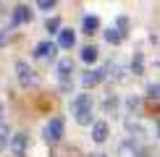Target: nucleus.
<instances>
[{"instance_id": "nucleus-17", "label": "nucleus", "mask_w": 160, "mask_h": 157, "mask_svg": "<svg viewBox=\"0 0 160 157\" xmlns=\"http://www.w3.org/2000/svg\"><path fill=\"white\" fill-rule=\"evenodd\" d=\"M147 94H150V97H155V100H160V84H152V87L147 89Z\"/></svg>"}, {"instance_id": "nucleus-14", "label": "nucleus", "mask_w": 160, "mask_h": 157, "mask_svg": "<svg viewBox=\"0 0 160 157\" xmlns=\"http://www.w3.org/2000/svg\"><path fill=\"white\" fill-rule=\"evenodd\" d=\"M37 8L39 11H52V8H55V0H39Z\"/></svg>"}, {"instance_id": "nucleus-7", "label": "nucleus", "mask_w": 160, "mask_h": 157, "mask_svg": "<svg viewBox=\"0 0 160 157\" xmlns=\"http://www.w3.org/2000/svg\"><path fill=\"white\" fill-rule=\"evenodd\" d=\"M108 134H110V128H108L105 121H97L95 126H92V139H95L97 144H102L105 139H108Z\"/></svg>"}, {"instance_id": "nucleus-19", "label": "nucleus", "mask_w": 160, "mask_h": 157, "mask_svg": "<svg viewBox=\"0 0 160 157\" xmlns=\"http://www.w3.org/2000/svg\"><path fill=\"white\" fill-rule=\"evenodd\" d=\"M8 42V34H0V45H5Z\"/></svg>"}, {"instance_id": "nucleus-1", "label": "nucleus", "mask_w": 160, "mask_h": 157, "mask_svg": "<svg viewBox=\"0 0 160 157\" xmlns=\"http://www.w3.org/2000/svg\"><path fill=\"white\" fill-rule=\"evenodd\" d=\"M74 115H76V121L82 126L92 123V97L89 94H79L74 100Z\"/></svg>"}, {"instance_id": "nucleus-16", "label": "nucleus", "mask_w": 160, "mask_h": 157, "mask_svg": "<svg viewBox=\"0 0 160 157\" xmlns=\"http://www.w3.org/2000/svg\"><path fill=\"white\" fill-rule=\"evenodd\" d=\"M5 147H8V131H5V128H0V152H3Z\"/></svg>"}, {"instance_id": "nucleus-8", "label": "nucleus", "mask_w": 160, "mask_h": 157, "mask_svg": "<svg viewBox=\"0 0 160 157\" xmlns=\"http://www.w3.org/2000/svg\"><path fill=\"white\" fill-rule=\"evenodd\" d=\"M74 42H76L74 29H61V34H58V45H61L63 50H71V47H74Z\"/></svg>"}, {"instance_id": "nucleus-4", "label": "nucleus", "mask_w": 160, "mask_h": 157, "mask_svg": "<svg viewBox=\"0 0 160 157\" xmlns=\"http://www.w3.org/2000/svg\"><path fill=\"white\" fill-rule=\"evenodd\" d=\"M102 78H105V71L89 68V71H84V76H82V87H84V89H92V87H97Z\"/></svg>"}, {"instance_id": "nucleus-11", "label": "nucleus", "mask_w": 160, "mask_h": 157, "mask_svg": "<svg viewBox=\"0 0 160 157\" xmlns=\"http://www.w3.org/2000/svg\"><path fill=\"white\" fill-rule=\"evenodd\" d=\"M82 29L87 31V34L97 31V29H100V18H97V16H84V21H82Z\"/></svg>"}, {"instance_id": "nucleus-3", "label": "nucleus", "mask_w": 160, "mask_h": 157, "mask_svg": "<svg viewBox=\"0 0 160 157\" xmlns=\"http://www.w3.org/2000/svg\"><path fill=\"white\" fill-rule=\"evenodd\" d=\"M61 136H63V118H50V123L45 126V139L61 141Z\"/></svg>"}, {"instance_id": "nucleus-13", "label": "nucleus", "mask_w": 160, "mask_h": 157, "mask_svg": "<svg viewBox=\"0 0 160 157\" xmlns=\"http://www.w3.org/2000/svg\"><path fill=\"white\" fill-rule=\"evenodd\" d=\"M105 39H108L110 45H121L123 42V31L121 29H108L105 31Z\"/></svg>"}, {"instance_id": "nucleus-2", "label": "nucleus", "mask_w": 160, "mask_h": 157, "mask_svg": "<svg viewBox=\"0 0 160 157\" xmlns=\"http://www.w3.org/2000/svg\"><path fill=\"white\" fill-rule=\"evenodd\" d=\"M16 78L21 87H32V84H37V76L34 71H32V65L26 60H16Z\"/></svg>"}, {"instance_id": "nucleus-20", "label": "nucleus", "mask_w": 160, "mask_h": 157, "mask_svg": "<svg viewBox=\"0 0 160 157\" xmlns=\"http://www.w3.org/2000/svg\"><path fill=\"white\" fill-rule=\"evenodd\" d=\"M0 113H3V102H0Z\"/></svg>"}, {"instance_id": "nucleus-15", "label": "nucleus", "mask_w": 160, "mask_h": 157, "mask_svg": "<svg viewBox=\"0 0 160 157\" xmlns=\"http://www.w3.org/2000/svg\"><path fill=\"white\" fill-rule=\"evenodd\" d=\"M48 31H58V34H61V21H58V18H50L48 21Z\"/></svg>"}, {"instance_id": "nucleus-10", "label": "nucleus", "mask_w": 160, "mask_h": 157, "mask_svg": "<svg viewBox=\"0 0 160 157\" xmlns=\"http://www.w3.org/2000/svg\"><path fill=\"white\" fill-rule=\"evenodd\" d=\"M71 71H74V63L68 60V58H63L61 63H58V76L63 78V84L68 87V78H71Z\"/></svg>"}, {"instance_id": "nucleus-5", "label": "nucleus", "mask_w": 160, "mask_h": 157, "mask_svg": "<svg viewBox=\"0 0 160 157\" xmlns=\"http://www.w3.org/2000/svg\"><path fill=\"white\" fill-rule=\"evenodd\" d=\"M55 45L52 42H37V47H34V58L37 60H52V55H55Z\"/></svg>"}, {"instance_id": "nucleus-9", "label": "nucleus", "mask_w": 160, "mask_h": 157, "mask_svg": "<svg viewBox=\"0 0 160 157\" xmlns=\"http://www.w3.org/2000/svg\"><path fill=\"white\" fill-rule=\"evenodd\" d=\"M26 21H32L29 5H16V11H13V24H26Z\"/></svg>"}, {"instance_id": "nucleus-12", "label": "nucleus", "mask_w": 160, "mask_h": 157, "mask_svg": "<svg viewBox=\"0 0 160 157\" xmlns=\"http://www.w3.org/2000/svg\"><path fill=\"white\" fill-rule=\"evenodd\" d=\"M82 60L84 63H95L97 60V47L95 45H87V47L82 50Z\"/></svg>"}, {"instance_id": "nucleus-6", "label": "nucleus", "mask_w": 160, "mask_h": 157, "mask_svg": "<svg viewBox=\"0 0 160 157\" xmlns=\"http://www.w3.org/2000/svg\"><path fill=\"white\" fill-rule=\"evenodd\" d=\"M26 144H29V139H26V134H24V131H21V134H16V136L11 139V149H13V155H16V157H24Z\"/></svg>"}, {"instance_id": "nucleus-18", "label": "nucleus", "mask_w": 160, "mask_h": 157, "mask_svg": "<svg viewBox=\"0 0 160 157\" xmlns=\"http://www.w3.org/2000/svg\"><path fill=\"white\" fill-rule=\"evenodd\" d=\"M131 68H134V74H142V55H134V65Z\"/></svg>"}]
</instances>
